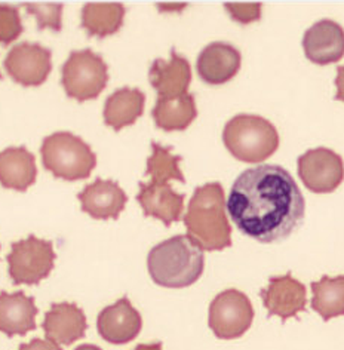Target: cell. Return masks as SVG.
<instances>
[{"mask_svg":"<svg viewBox=\"0 0 344 350\" xmlns=\"http://www.w3.org/2000/svg\"><path fill=\"white\" fill-rule=\"evenodd\" d=\"M42 163L55 178L66 181L86 180L96 165V154L81 137L55 133L43 139Z\"/></svg>","mask_w":344,"mask_h":350,"instance_id":"cell-5","label":"cell"},{"mask_svg":"<svg viewBox=\"0 0 344 350\" xmlns=\"http://www.w3.org/2000/svg\"><path fill=\"white\" fill-rule=\"evenodd\" d=\"M223 143L235 159L259 163L278 150L279 134L267 119L255 115H237L226 124Z\"/></svg>","mask_w":344,"mask_h":350,"instance_id":"cell-4","label":"cell"},{"mask_svg":"<svg viewBox=\"0 0 344 350\" xmlns=\"http://www.w3.org/2000/svg\"><path fill=\"white\" fill-rule=\"evenodd\" d=\"M75 350H103V349H100L98 346H95V345H82V346L76 347Z\"/></svg>","mask_w":344,"mask_h":350,"instance_id":"cell-31","label":"cell"},{"mask_svg":"<svg viewBox=\"0 0 344 350\" xmlns=\"http://www.w3.org/2000/svg\"><path fill=\"white\" fill-rule=\"evenodd\" d=\"M241 52L232 43L213 42L200 51L196 70L202 82L220 86L232 81L241 70Z\"/></svg>","mask_w":344,"mask_h":350,"instance_id":"cell-12","label":"cell"},{"mask_svg":"<svg viewBox=\"0 0 344 350\" xmlns=\"http://www.w3.org/2000/svg\"><path fill=\"white\" fill-rule=\"evenodd\" d=\"M135 350H162L161 343H153V345H138Z\"/></svg>","mask_w":344,"mask_h":350,"instance_id":"cell-30","label":"cell"},{"mask_svg":"<svg viewBox=\"0 0 344 350\" xmlns=\"http://www.w3.org/2000/svg\"><path fill=\"white\" fill-rule=\"evenodd\" d=\"M54 245L30 234L27 239L14 242L6 261L15 285H38L47 279L55 262Z\"/></svg>","mask_w":344,"mask_h":350,"instance_id":"cell-7","label":"cell"},{"mask_svg":"<svg viewBox=\"0 0 344 350\" xmlns=\"http://www.w3.org/2000/svg\"><path fill=\"white\" fill-rule=\"evenodd\" d=\"M147 269L152 281L163 288H187L204 273V251L187 234H177L150 250Z\"/></svg>","mask_w":344,"mask_h":350,"instance_id":"cell-3","label":"cell"},{"mask_svg":"<svg viewBox=\"0 0 344 350\" xmlns=\"http://www.w3.org/2000/svg\"><path fill=\"white\" fill-rule=\"evenodd\" d=\"M2 77H3V76H2V73H0V79H2Z\"/></svg>","mask_w":344,"mask_h":350,"instance_id":"cell-32","label":"cell"},{"mask_svg":"<svg viewBox=\"0 0 344 350\" xmlns=\"http://www.w3.org/2000/svg\"><path fill=\"white\" fill-rule=\"evenodd\" d=\"M312 309L321 314L323 321L344 314V276H322L321 281L312 282Z\"/></svg>","mask_w":344,"mask_h":350,"instance_id":"cell-24","label":"cell"},{"mask_svg":"<svg viewBox=\"0 0 344 350\" xmlns=\"http://www.w3.org/2000/svg\"><path fill=\"white\" fill-rule=\"evenodd\" d=\"M183 221L187 238L202 251L232 247V227L226 214L224 189L220 183H208L195 189Z\"/></svg>","mask_w":344,"mask_h":350,"instance_id":"cell-2","label":"cell"},{"mask_svg":"<svg viewBox=\"0 0 344 350\" xmlns=\"http://www.w3.org/2000/svg\"><path fill=\"white\" fill-rule=\"evenodd\" d=\"M96 328L107 343L127 345L140 334L143 328V319L128 297H122L120 300L100 312Z\"/></svg>","mask_w":344,"mask_h":350,"instance_id":"cell-13","label":"cell"},{"mask_svg":"<svg viewBox=\"0 0 344 350\" xmlns=\"http://www.w3.org/2000/svg\"><path fill=\"white\" fill-rule=\"evenodd\" d=\"M304 55L317 66L339 63L344 55V31L332 20H321L313 24L303 36Z\"/></svg>","mask_w":344,"mask_h":350,"instance_id":"cell-14","label":"cell"},{"mask_svg":"<svg viewBox=\"0 0 344 350\" xmlns=\"http://www.w3.org/2000/svg\"><path fill=\"white\" fill-rule=\"evenodd\" d=\"M224 10L239 24H250L261 18V3H226Z\"/></svg>","mask_w":344,"mask_h":350,"instance_id":"cell-28","label":"cell"},{"mask_svg":"<svg viewBox=\"0 0 344 350\" xmlns=\"http://www.w3.org/2000/svg\"><path fill=\"white\" fill-rule=\"evenodd\" d=\"M25 11L36 16L38 29L52 31H61V15H63V5H49V3H25Z\"/></svg>","mask_w":344,"mask_h":350,"instance_id":"cell-26","label":"cell"},{"mask_svg":"<svg viewBox=\"0 0 344 350\" xmlns=\"http://www.w3.org/2000/svg\"><path fill=\"white\" fill-rule=\"evenodd\" d=\"M137 195L138 204L143 208L146 217L161 220L165 226H171L181 220L184 211V195L177 193L170 183H140Z\"/></svg>","mask_w":344,"mask_h":350,"instance_id":"cell-18","label":"cell"},{"mask_svg":"<svg viewBox=\"0 0 344 350\" xmlns=\"http://www.w3.org/2000/svg\"><path fill=\"white\" fill-rule=\"evenodd\" d=\"M298 175L313 193H332L343 183V157L326 147H316L298 157Z\"/></svg>","mask_w":344,"mask_h":350,"instance_id":"cell-9","label":"cell"},{"mask_svg":"<svg viewBox=\"0 0 344 350\" xmlns=\"http://www.w3.org/2000/svg\"><path fill=\"white\" fill-rule=\"evenodd\" d=\"M38 177L36 159L24 146L0 152V185L5 189L25 191Z\"/></svg>","mask_w":344,"mask_h":350,"instance_id":"cell-20","label":"cell"},{"mask_svg":"<svg viewBox=\"0 0 344 350\" xmlns=\"http://www.w3.org/2000/svg\"><path fill=\"white\" fill-rule=\"evenodd\" d=\"M5 70L23 86H40L52 70V52L39 43L21 42L5 58Z\"/></svg>","mask_w":344,"mask_h":350,"instance_id":"cell-10","label":"cell"},{"mask_svg":"<svg viewBox=\"0 0 344 350\" xmlns=\"http://www.w3.org/2000/svg\"><path fill=\"white\" fill-rule=\"evenodd\" d=\"M38 308L23 291L0 293V332L8 337L25 336L36 329Z\"/></svg>","mask_w":344,"mask_h":350,"instance_id":"cell-19","label":"cell"},{"mask_svg":"<svg viewBox=\"0 0 344 350\" xmlns=\"http://www.w3.org/2000/svg\"><path fill=\"white\" fill-rule=\"evenodd\" d=\"M252 321L251 300L235 288L220 293L209 306L208 325L215 337L222 340L242 337L251 328Z\"/></svg>","mask_w":344,"mask_h":350,"instance_id":"cell-8","label":"cell"},{"mask_svg":"<svg viewBox=\"0 0 344 350\" xmlns=\"http://www.w3.org/2000/svg\"><path fill=\"white\" fill-rule=\"evenodd\" d=\"M23 30L18 8L0 5V45H10L21 36Z\"/></svg>","mask_w":344,"mask_h":350,"instance_id":"cell-27","label":"cell"},{"mask_svg":"<svg viewBox=\"0 0 344 350\" xmlns=\"http://www.w3.org/2000/svg\"><path fill=\"white\" fill-rule=\"evenodd\" d=\"M42 328L47 340L55 345L70 346L85 337L88 323L83 310L75 303H54L45 314Z\"/></svg>","mask_w":344,"mask_h":350,"instance_id":"cell-17","label":"cell"},{"mask_svg":"<svg viewBox=\"0 0 344 350\" xmlns=\"http://www.w3.org/2000/svg\"><path fill=\"white\" fill-rule=\"evenodd\" d=\"M226 208L241 233L260 243H275L303 224L306 200L285 168L259 165L235 180Z\"/></svg>","mask_w":344,"mask_h":350,"instance_id":"cell-1","label":"cell"},{"mask_svg":"<svg viewBox=\"0 0 344 350\" xmlns=\"http://www.w3.org/2000/svg\"><path fill=\"white\" fill-rule=\"evenodd\" d=\"M260 297L269 317H279L282 322L297 318L300 312H306V286L289 272L284 276H272L267 288L260 291Z\"/></svg>","mask_w":344,"mask_h":350,"instance_id":"cell-11","label":"cell"},{"mask_svg":"<svg viewBox=\"0 0 344 350\" xmlns=\"http://www.w3.org/2000/svg\"><path fill=\"white\" fill-rule=\"evenodd\" d=\"M107 82L109 67L103 57L91 49L72 51L61 68V85L67 97L79 103L98 97Z\"/></svg>","mask_w":344,"mask_h":350,"instance_id":"cell-6","label":"cell"},{"mask_svg":"<svg viewBox=\"0 0 344 350\" xmlns=\"http://www.w3.org/2000/svg\"><path fill=\"white\" fill-rule=\"evenodd\" d=\"M122 3H86L82 8V29L88 36L104 39L118 33L125 18Z\"/></svg>","mask_w":344,"mask_h":350,"instance_id":"cell-23","label":"cell"},{"mask_svg":"<svg viewBox=\"0 0 344 350\" xmlns=\"http://www.w3.org/2000/svg\"><path fill=\"white\" fill-rule=\"evenodd\" d=\"M81 200L82 211L90 214L95 220H118L125 209L128 196L118 181L96 178L77 195Z\"/></svg>","mask_w":344,"mask_h":350,"instance_id":"cell-16","label":"cell"},{"mask_svg":"<svg viewBox=\"0 0 344 350\" xmlns=\"http://www.w3.org/2000/svg\"><path fill=\"white\" fill-rule=\"evenodd\" d=\"M18 350H63L58 345L52 343L49 340L33 338L29 343H23Z\"/></svg>","mask_w":344,"mask_h":350,"instance_id":"cell-29","label":"cell"},{"mask_svg":"<svg viewBox=\"0 0 344 350\" xmlns=\"http://www.w3.org/2000/svg\"><path fill=\"white\" fill-rule=\"evenodd\" d=\"M146 94L138 88L123 86L116 90L104 104V124L113 128L116 133L122 128L134 125L144 113Z\"/></svg>","mask_w":344,"mask_h":350,"instance_id":"cell-21","label":"cell"},{"mask_svg":"<svg viewBox=\"0 0 344 350\" xmlns=\"http://www.w3.org/2000/svg\"><path fill=\"white\" fill-rule=\"evenodd\" d=\"M152 156L147 159L146 175H150V183L165 185L170 180L186 183V178L180 170L183 156L172 154L170 146H162L156 142L152 143Z\"/></svg>","mask_w":344,"mask_h":350,"instance_id":"cell-25","label":"cell"},{"mask_svg":"<svg viewBox=\"0 0 344 350\" xmlns=\"http://www.w3.org/2000/svg\"><path fill=\"white\" fill-rule=\"evenodd\" d=\"M150 85L157 92V98H172L186 95L191 82V68L187 58L174 48L170 61L156 58L148 70Z\"/></svg>","mask_w":344,"mask_h":350,"instance_id":"cell-15","label":"cell"},{"mask_svg":"<svg viewBox=\"0 0 344 350\" xmlns=\"http://www.w3.org/2000/svg\"><path fill=\"white\" fill-rule=\"evenodd\" d=\"M152 116L156 126L166 133L184 131L198 116L195 95L187 92L181 97L157 98L156 106L152 110Z\"/></svg>","mask_w":344,"mask_h":350,"instance_id":"cell-22","label":"cell"}]
</instances>
